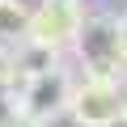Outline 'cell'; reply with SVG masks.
Masks as SVG:
<instances>
[{"mask_svg":"<svg viewBox=\"0 0 127 127\" xmlns=\"http://www.w3.org/2000/svg\"><path fill=\"white\" fill-rule=\"evenodd\" d=\"M119 123H127V76H119Z\"/></svg>","mask_w":127,"mask_h":127,"instance_id":"ba28073f","label":"cell"},{"mask_svg":"<svg viewBox=\"0 0 127 127\" xmlns=\"http://www.w3.org/2000/svg\"><path fill=\"white\" fill-rule=\"evenodd\" d=\"M114 55H119L123 68H127V30H119V34H114Z\"/></svg>","mask_w":127,"mask_h":127,"instance_id":"8992f818","label":"cell"},{"mask_svg":"<svg viewBox=\"0 0 127 127\" xmlns=\"http://www.w3.org/2000/svg\"><path fill=\"white\" fill-rule=\"evenodd\" d=\"M76 4H85V0H76Z\"/></svg>","mask_w":127,"mask_h":127,"instance_id":"30bf717a","label":"cell"},{"mask_svg":"<svg viewBox=\"0 0 127 127\" xmlns=\"http://www.w3.org/2000/svg\"><path fill=\"white\" fill-rule=\"evenodd\" d=\"M30 30V9L21 0H0V42H21Z\"/></svg>","mask_w":127,"mask_h":127,"instance_id":"5b68a950","label":"cell"},{"mask_svg":"<svg viewBox=\"0 0 127 127\" xmlns=\"http://www.w3.org/2000/svg\"><path fill=\"white\" fill-rule=\"evenodd\" d=\"M119 30H127V13H123V17H119Z\"/></svg>","mask_w":127,"mask_h":127,"instance_id":"9c48e42d","label":"cell"},{"mask_svg":"<svg viewBox=\"0 0 127 127\" xmlns=\"http://www.w3.org/2000/svg\"><path fill=\"white\" fill-rule=\"evenodd\" d=\"M4 127H47V123H38V119H30V114H9Z\"/></svg>","mask_w":127,"mask_h":127,"instance_id":"52a82bcc","label":"cell"},{"mask_svg":"<svg viewBox=\"0 0 127 127\" xmlns=\"http://www.w3.org/2000/svg\"><path fill=\"white\" fill-rule=\"evenodd\" d=\"M72 85H76V81L64 72V64H59V68H51V72L13 81V85H9V102H13L17 114H30V119H38V123H51L55 114L68 110Z\"/></svg>","mask_w":127,"mask_h":127,"instance_id":"6da1fadb","label":"cell"},{"mask_svg":"<svg viewBox=\"0 0 127 127\" xmlns=\"http://www.w3.org/2000/svg\"><path fill=\"white\" fill-rule=\"evenodd\" d=\"M68 114L76 127H114L119 123V81H102V76L76 81L68 97Z\"/></svg>","mask_w":127,"mask_h":127,"instance_id":"3957f363","label":"cell"},{"mask_svg":"<svg viewBox=\"0 0 127 127\" xmlns=\"http://www.w3.org/2000/svg\"><path fill=\"white\" fill-rule=\"evenodd\" d=\"M13 55H17V76H38V72L59 68V55H64V51L42 47V42H34V38H21V47H13Z\"/></svg>","mask_w":127,"mask_h":127,"instance_id":"277c9868","label":"cell"},{"mask_svg":"<svg viewBox=\"0 0 127 127\" xmlns=\"http://www.w3.org/2000/svg\"><path fill=\"white\" fill-rule=\"evenodd\" d=\"M81 21H85V9L76 0H42L38 9H30L26 38H34L42 47H55V51H68L81 34Z\"/></svg>","mask_w":127,"mask_h":127,"instance_id":"7a4b0ae2","label":"cell"}]
</instances>
